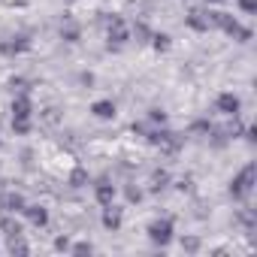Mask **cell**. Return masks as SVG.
<instances>
[{
  "label": "cell",
  "instance_id": "cell-33",
  "mask_svg": "<svg viewBox=\"0 0 257 257\" xmlns=\"http://www.w3.org/2000/svg\"><path fill=\"white\" fill-rule=\"evenodd\" d=\"M0 149H4V143H0Z\"/></svg>",
  "mask_w": 257,
  "mask_h": 257
},
{
  "label": "cell",
  "instance_id": "cell-19",
  "mask_svg": "<svg viewBox=\"0 0 257 257\" xmlns=\"http://www.w3.org/2000/svg\"><path fill=\"white\" fill-rule=\"evenodd\" d=\"M131 37H137V43H149L152 40V28L146 22H134L131 25Z\"/></svg>",
  "mask_w": 257,
  "mask_h": 257
},
{
  "label": "cell",
  "instance_id": "cell-4",
  "mask_svg": "<svg viewBox=\"0 0 257 257\" xmlns=\"http://www.w3.org/2000/svg\"><path fill=\"white\" fill-rule=\"evenodd\" d=\"M149 239L158 245V248H167L173 242V221L170 218H158L149 224Z\"/></svg>",
  "mask_w": 257,
  "mask_h": 257
},
{
  "label": "cell",
  "instance_id": "cell-25",
  "mask_svg": "<svg viewBox=\"0 0 257 257\" xmlns=\"http://www.w3.org/2000/svg\"><path fill=\"white\" fill-rule=\"evenodd\" d=\"M124 194H127V203H140V200H143V191H140V188H134V185H127V191H124Z\"/></svg>",
  "mask_w": 257,
  "mask_h": 257
},
{
  "label": "cell",
  "instance_id": "cell-17",
  "mask_svg": "<svg viewBox=\"0 0 257 257\" xmlns=\"http://www.w3.org/2000/svg\"><path fill=\"white\" fill-rule=\"evenodd\" d=\"M67 185H70V188H76V191H79V188H85V185H88V170H85V167H73V170H70Z\"/></svg>",
  "mask_w": 257,
  "mask_h": 257
},
{
  "label": "cell",
  "instance_id": "cell-10",
  "mask_svg": "<svg viewBox=\"0 0 257 257\" xmlns=\"http://www.w3.org/2000/svg\"><path fill=\"white\" fill-rule=\"evenodd\" d=\"M22 215H25L34 227H46V224H49V209H43L40 203H28Z\"/></svg>",
  "mask_w": 257,
  "mask_h": 257
},
{
  "label": "cell",
  "instance_id": "cell-21",
  "mask_svg": "<svg viewBox=\"0 0 257 257\" xmlns=\"http://www.w3.org/2000/svg\"><path fill=\"white\" fill-rule=\"evenodd\" d=\"M40 124H46V127H55V124H61V109H55V106L43 109V112H40Z\"/></svg>",
  "mask_w": 257,
  "mask_h": 257
},
{
  "label": "cell",
  "instance_id": "cell-18",
  "mask_svg": "<svg viewBox=\"0 0 257 257\" xmlns=\"http://www.w3.org/2000/svg\"><path fill=\"white\" fill-rule=\"evenodd\" d=\"M7 251H10V254H22V257H25V254H31V245H28L22 236H10V239H7Z\"/></svg>",
  "mask_w": 257,
  "mask_h": 257
},
{
  "label": "cell",
  "instance_id": "cell-6",
  "mask_svg": "<svg viewBox=\"0 0 257 257\" xmlns=\"http://www.w3.org/2000/svg\"><path fill=\"white\" fill-rule=\"evenodd\" d=\"M215 109H218L221 115L233 118V115H239V112H242V100H239L233 91H224V94H218V100H215Z\"/></svg>",
  "mask_w": 257,
  "mask_h": 257
},
{
  "label": "cell",
  "instance_id": "cell-22",
  "mask_svg": "<svg viewBox=\"0 0 257 257\" xmlns=\"http://www.w3.org/2000/svg\"><path fill=\"white\" fill-rule=\"evenodd\" d=\"M149 43H152V49H155V52H167V49L173 46L170 34H152V40H149Z\"/></svg>",
  "mask_w": 257,
  "mask_h": 257
},
{
  "label": "cell",
  "instance_id": "cell-28",
  "mask_svg": "<svg viewBox=\"0 0 257 257\" xmlns=\"http://www.w3.org/2000/svg\"><path fill=\"white\" fill-rule=\"evenodd\" d=\"M239 10H242V13H248V16H251V13H257V0H239Z\"/></svg>",
  "mask_w": 257,
  "mask_h": 257
},
{
  "label": "cell",
  "instance_id": "cell-14",
  "mask_svg": "<svg viewBox=\"0 0 257 257\" xmlns=\"http://www.w3.org/2000/svg\"><path fill=\"white\" fill-rule=\"evenodd\" d=\"M167 188H170V173H167V170H155L152 179H149V191H152V194H161V191H167Z\"/></svg>",
  "mask_w": 257,
  "mask_h": 257
},
{
  "label": "cell",
  "instance_id": "cell-15",
  "mask_svg": "<svg viewBox=\"0 0 257 257\" xmlns=\"http://www.w3.org/2000/svg\"><path fill=\"white\" fill-rule=\"evenodd\" d=\"M0 233H4L7 239H10V236H25V233H22V224H19L16 215H10V212L0 218Z\"/></svg>",
  "mask_w": 257,
  "mask_h": 257
},
{
  "label": "cell",
  "instance_id": "cell-8",
  "mask_svg": "<svg viewBox=\"0 0 257 257\" xmlns=\"http://www.w3.org/2000/svg\"><path fill=\"white\" fill-rule=\"evenodd\" d=\"M94 200H97L100 206H109V203H115V185L109 182V176L97 179V185H94Z\"/></svg>",
  "mask_w": 257,
  "mask_h": 257
},
{
  "label": "cell",
  "instance_id": "cell-24",
  "mask_svg": "<svg viewBox=\"0 0 257 257\" xmlns=\"http://www.w3.org/2000/svg\"><path fill=\"white\" fill-rule=\"evenodd\" d=\"M91 251H94L91 242H76V245H70V254H91Z\"/></svg>",
  "mask_w": 257,
  "mask_h": 257
},
{
  "label": "cell",
  "instance_id": "cell-11",
  "mask_svg": "<svg viewBox=\"0 0 257 257\" xmlns=\"http://www.w3.org/2000/svg\"><path fill=\"white\" fill-rule=\"evenodd\" d=\"M121 221H124V215H121V209L115 206V203H109V206H103V227L106 230H118L121 227Z\"/></svg>",
  "mask_w": 257,
  "mask_h": 257
},
{
  "label": "cell",
  "instance_id": "cell-9",
  "mask_svg": "<svg viewBox=\"0 0 257 257\" xmlns=\"http://www.w3.org/2000/svg\"><path fill=\"white\" fill-rule=\"evenodd\" d=\"M0 206H4V212H10V215H19V212H25L28 200H25L22 194L10 191V194H0Z\"/></svg>",
  "mask_w": 257,
  "mask_h": 257
},
{
  "label": "cell",
  "instance_id": "cell-1",
  "mask_svg": "<svg viewBox=\"0 0 257 257\" xmlns=\"http://www.w3.org/2000/svg\"><path fill=\"white\" fill-rule=\"evenodd\" d=\"M13 131H16V137H28L34 131V103H31L28 91L16 94V100H13Z\"/></svg>",
  "mask_w": 257,
  "mask_h": 257
},
{
  "label": "cell",
  "instance_id": "cell-26",
  "mask_svg": "<svg viewBox=\"0 0 257 257\" xmlns=\"http://www.w3.org/2000/svg\"><path fill=\"white\" fill-rule=\"evenodd\" d=\"M10 88L22 94V91H28V79H22V76H13V79H10Z\"/></svg>",
  "mask_w": 257,
  "mask_h": 257
},
{
  "label": "cell",
  "instance_id": "cell-29",
  "mask_svg": "<svg viewBox=\"0 0 257 257\" xmlns=\"http://www.w3.org/2000/svg\"><path fill=\"white\" fill-rule=\"evenodd\" d=\"M55 248H58V251H70V239H67V236H58V239H55Z\"/></svg>",
  "mask_w": 257,
  "mask_h": 257
},
{
  "label": "cell",
  "instance_id": "cell-7",
  "mask_svg": "<svg viewBox=\"0 0 257 257\" xmlns=\"http://www.w3.org/2000/svg\"><path fill=\"white\" fill-rule=\"evenodd\" d=\"M185 25L197 34H209L212 31V22H209V10H191L185 16Z\"/></svg>",
  "mask_w": 257,
  "mask_h": 257
},
{
  "label": "cell",
  "instance_id": "cell-2",
  "mask_svg": "<svg viewBox=\"0 0 257 257\" xmlns=\"http://www.w3.org/2000/svg\"><path fill=\"white\" fill-rule=\"evenodd\" d=\"M103 25H106V46H109V52H121L127 46V40H131V28L124 25L121 16H106Z\"/></svg>",
  "mask_w": 257,
  "mask_h": 257
},
{
  "label": "cell",
  "instance_id": "cell-5",
  "mask_svg": "<svg viewBox=\"0 0 257 257\" xmlns=\"http://www.w3.org/2000/svg\"><path fill=\"white\" fill-rule=\"evenodd\" d=\"M31 49V37L28 34H13L7 40H0V55L4 58H16V55H25Z\"/></svg>",
  "mask_w": 257,
  "mask_h": 257
},
{
  "label": "cell",
  "instance_id": "cell-31",
  "mask_svg": "<svg viewBox=\"0 0 257 257\" xmlns=\"http://www.w3.org/2000/svg\"><path fill=\"white\" fill-rule=\"evenodd\" d=\"M82 85H94V76L91 73H82Z\"/></svg>",
  "mask_w": 257,
  "mask_h": 257
},
{
  "label": "cell",
  "instance_id": "cell-13",
  "mask_svg": "<svg viewBox=\"0 0 257 257\" xmlns=\"http://www.w3.org/2000/svg\"><path fill=\"white\" fill-rule=\"evenodd\" d=\"M91 112H94V118H100V121H112V118H115V103H112V100H97V103L91 106Z\"/></svg>",
  "mask_w": 257,
  "mask_h": 257
},
{
  "label": "cell",
  "instance_id": "cell-20",
  "mask_svg": "<svg viewBox=\"0 0 257 257\" xmlns=\"http://www.w3.org/2000/svg\"><path fill=\"white\" fill-rule=\"evenodd\" d=\"M212 127H215L212 121L200 118V121H194V124L188 127V134H191V137H209V134H212Z\"/></svg>",
  "mask_w": 257,
  "mask_h": 257
},
{
  "label": "cell",
  "instance_id": "cell-27",
  "mask_svg": "<svg viewBox=\"0 0 257 257\" xmlns=\"http://www.w3.org/2000/svg\"><path fill=\"white\" fill-rule=\"evenodd\" d=\"M149 121H152V124H164V121H167V112H164V109H152V112H149Z\"/></svg>",
  "mask_w": 257,
  "mask_h": 257
},
{
  "label": "cell",
  "instance_id": "cell-12",
  "mask_svg": "<svg viewBox=\"0 0 257 257\" xmlns=\"http://www.w3.org/2000/svg\"><path fill=\"white\" fill-rule=\"evenodd\" d=\"M221 31H224L227 37H233L236 43H248V40H251V28H242V25H239L236 19H230V22H227V25H224Z\"/></svg>",
  "mask_w": 257,
  "mask_h": 257
},
{
  "label": "cell",
  "instance_id": "cell-3",
  "mask_svg": "<svg viewBox=\"0 0 257 257\" xmlns=\"http://www.w3.org/2000/svg\"><path fill=\"white\" fill-rule=\"evenodd\" d=\"M257 185V167L254 164H245L233 179H230V197L233 200H245Z\"/></svg>",
  "mask_w": 257,
  "mask_h": 257
},
{
  "label": "cell",
  "instance_id": "cell-32",
  "mask_svg": "<svg viewBox=\"0 0 257 257\" xmlns=\"http://www.w3.org/2000/svg\"><path fill=\"white\" fill-rule=\"evenodd\" d=\"M206 4H227V0H206Z\"/></svg>",
  "mask_w": 257,
  "mask_h": 257
},
{
  "label": "cell",
  "instance_id": "cell-16",
  "mask_svg": "<svg viewBox=\"0 0 257 257\" xmlns=\"http://www.w3.org/2000/svg\"><path fill=\"white\" fill-rule=\"evenodd\" d=\"M61 40H64V43H79V40H82V28L73 25V22H64V25H61Z\"/></svg>",
  "mask_w": 257,
  "mask_h": 257
},
{
  "label": "cell",
  "instance_id": "cell-23",
  "mask_svg": "<svg viewBox=\"0 0 257 257\" xmlns=\"http://www.w3.org/2000/svg\"><path fill=\"white\" fill-rule=\"evenodd\" d=\"M182 251L197 254V251H200V239H197V236H182Z\"/></svg>",
  "mask_w": 257,
  "mask_h": 257
},
{
  "label": "cell",
  "instance_id": "cell-30",
  "mask_svg": "<svg viewBox=\"0 0 257 257\" xmlns=\"http://www.w3.org/2000/svg\"><path fill=\"white\" fill-rule=\"evenodd\" d=\"M191 185H194L191 179H179V182H176V191H182V194H185V191H191Z\"/></svg>",
  "mask_w": 257,
  "mask_h": 257
}]
</instances>
